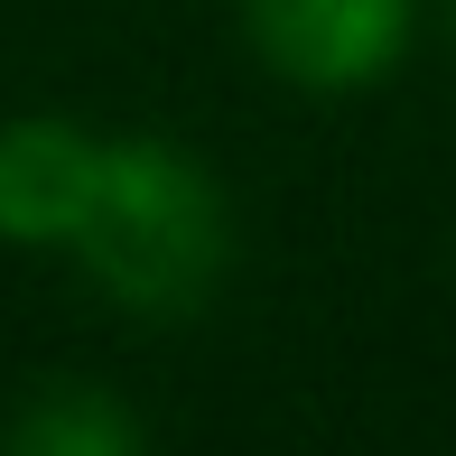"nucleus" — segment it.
<instances>
[{"instance_id": "f257e3e1", "label": "nucleus", "mask_w": 456, "mask_h": 456, "mask_svg": "<svg viewBox=\"0 0 456 456\" xmlns=\"http://www.w3.org/2000/svg\"><path fill=\"white\" fill-rule=\"evenodd\" d=\"M66 252L140 317H186L224 271V205L215 177L168 140H102L94 196Z\"/></svg>"}, {"instance_id": "f03ea898", "label": "nucleus", "mask_w": 456, "mask_h": 456, "mask_svg": "<svg viewBox=\"0 0 456 456\" xmlns=\"http://www.w3.org/2000/svg\"><path fill=\"white\" fill-rule=\"evenodd\" d=\"M252 47L307 94H354L401 56L410 0H242Z\"/></svg>"}, {"instance_id": "7ed1b4c3", "label": "nucleus", "mask_w": 456, "mask_h": 456, "mask_svg": "<svg viewBox=\"0 0 456 456\" xmlns=\"http://www.w3.org/2000/svg\"><path fill=\"white\" fill-rule=\"evenodd\" d=\"M102 140L75 121H10L0 131V233L10 242H66L94 196Z\"/></svg>"}, {"instance_id": "20e7f679", "label": "nucleus", "mask_w": 456, "mask_h": 456, "mask_svg": "<svg viewBox=\"0 0 456 456\" xmlns=\"http://www.w3.org/2000/svg\"><path fill=\"white\" fill-rule=\"evenodd\" d=\"M19 447H131V419H112L102 401H75V391H56L47 410H28V419L10 428Z\"/></svg>"}]
</instances>
